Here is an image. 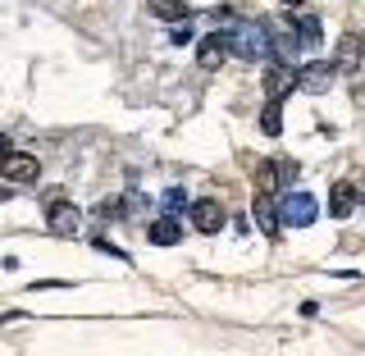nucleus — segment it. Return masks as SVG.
<instances>
[{
	"mask_svg": "<svg viewBox=\"0 0 365 356\" xmlns=\"http://www.w3.org/2000/svg\"><path fill=\"white\" fill-rule=\"evenodd\" d=\"M215 28H224L228 32V46H233V55L237 60H269L274 55V37H269V28L265 23H251V19H237V14H215Z\"/></svg>",
	"mask_w": 365,
	"mask_h": 356,
	"instance_id": "f257e3e1",
	"label": "nucleus"
},
{
	"mask_svg": "<svg viewBox=\"0 0 365 356\" xmlns=\"http://www.w3.org/2000/svg\"><path fill=\"white\" fill-rule=\"evenodd\" d=\"M279 215H283V224H292V228H306V224H315V215H319V201L311 197V192H302V188H288L283 192V201H279Z\"/></svg>",
	"mask_w": 365,
	"mask_h": 356,
	"instance_id": "f03ea898",
	"label": "nucleus"
},
{
	"mask_svg": "<svg viewBox=\"0 0 365 356\" xmlns=\"http://www.w3.org/2000/svg\"><path fill=\"white\" fill-rule=\"evenodd\" d=\"M46 224H51L55 238H73L78 228H83V210L68 201H51V210H46Z\"/></svg>",
	"mask_w": 365,
	"mask_h": 356,
	"instance_id": "7ed1b4c3",
	"label": "nucleus"
},
{
	"mask_svg": "<svg viewBox=\"0 0 365 356\" xmlns=\"http://www.w3.org/2000/svg\"><path fill=\"white\" fill-rule=\"evenodd\" d=\"M228 55H233V46H228V32H224V28H215L210 37L197 41V60H201V68H220Z\"/></svg>",
	"mask_w": 365,
	"mask_h": 356,
	"instance_id": "20e7f679",
	"label": "nucleus"
},
{
	"mask_svg": "<svg viewBox=\"0 0 365 356\" xmlns=\"http://www.w3.org/2000/svg\"><path fill=\"white\" fill-rule=\"evenodd\" d=\"M187 220H192V224H197V228H201V233H220V228H224V220H228V215H224V205H220V201H215V197H201V201H192V210H187Z\"/></svg>",
	"mask_w": 365,
	"mask_h": 356,
	"instance_id": "39448f33",
	"label": "nucleus"
},
{
	"mask_svg": "<svg viewBox=\"0 0 365 356\" xmlns=\"http://www.w3.org/2000/svg\"><path fill=\"white\" fill-rule=\"evenodd\" d=\"M251 215H256V224H260V233H265V238H279L283 215H279V205H274V192H256V205H251Z\"/></svg>",
	"mask_w": 365,
	"mask_h": 356,
	"instance_id": "423d86ee",
	"label": "nucleus"
},
{
	"mask_svg": "<svg viewBox=\"0 0 365 356\" xmlns=\"http://www.w3.org/2000/svg\"><path fill=\"white\" fill-rule=\"evenodd\" d=\"M37 174H41L37 156H23V151H9L5 156V178L9 183H37Z\"/></svg>",
	"mask_w": 365,
	"mask_h": 356,
	"instance_id": "0eeeda50",
	"label": "nucleus"
},
{
	"mask_svg": "<svg viewBox=\"0 0 365 356\" xmlns=\"http://www.w3.org/2000/svg\"><path fill=\"white\" fill-rule=\"evenodd\" d=\"M297 87L311 91V96H319V91L334 87V64H306L302 73H297Z\"/></svg>",
	"mask_w": 365,
	"mask_h": 356,
	"instance_id": "6e6552de",
	"label": "nucleus"
},
{
	"mask_svg": "<svg viewBox=\"0 0 365 356\" xmlns=\"http://www.w3.org/2000/svg\"><path fill=\"white\" fill-rule=\"evenodd\" d=\"M356 201H361V192L351 188V183H334V188H329V215H334V220H347V215L356 210Z\"/></svg>",
	"mask_w": 365,
	"mask_h": 356,
	"instance_id": "1a4fd4ad",
	"label": "nucleus"
},
{
	"mask_svg": "<svg viewBox=\"0 0 365 356\" xmlns=\"http://www.w3.org/2000/svg\"><path fill=\"white\" fill-rule=\"evenodd\" d=\"M146 238H151L155 247H178L182 243V224L174 220V215H165V220H155L151 228H146Z\"/></svg>",
	"mask_w": 365,
	"mask_h": 356,
	"instance_id": "9d476101",
	"label": "nucleus"
},
{
	"mask_svg": "<svg viewBox=\"0 0 365 356\" xmlns=\"http://www.w3.org/2000/svg\"><path fill=\"white\" fill-rule=\"evenodd\" d=\"M292 32H297V41H302V46H319V41H324V28H319L315 14H297L292 19Z\"/></svg>",
	"mask_w": 365,
	"mask_h": 356,
	"instance_id": "9b49d317",
	"label": "nucleus"
},
{
	"mask_svg": "<svg viewBox=\"0 0 365 356\" xmlns=\"http://www.w3.org/2000/svg\"><path fill=\"white\" fill-rule=\"evenodd\" d=\"M151 14H155V19H165V23H187V19H192V9L182 5V0H151Z\"/></svg>",
	"mask_w": 365,
	"mask_h": 356,
	"instance_id": "f8f14e48",
	"label": "nucleus"
},
{
	"mask_svg": "<svg viewBox=\"0 0 365 356\" xmlns=\"http://www.w3.org/2000/svg\"><path fill=\"white\" fill-rule=\"evenodd\" d=\"M288 87H297V78H288L283 68H269V73H265V91H269V101H279Z\"/></svg>",
	"mask_w": 365,
	"mask_h": 356,
	"instance_id": "ddd939ff",
	"label": "nucleus"
},
{
	"mask_svg": "<svg viewBox=\"0 0 365 356\" xmlns=\"http://www.w3.org/2000/svg\"><path fill=\"white\" fill-rule=\"evenodd\" d=\"M260 128H265V137H279L283 133V106L279 101H269L265 114H260Z\"/></svg>",
	"mask_w": 365,
	"mask_h": 356,
	"instance_id": "4468645a",
	"label": "nucleus"
},
{
	"mask_svg": "<svg viewBox=\"0 0 365 356\" xmlns=\"http://www.w3.org/2000/svg\"><path fill=\"white\" fill-rule=\"evenodd\" d=\"M165 210H169V215H178V210H192L187 192H182V188H169V192H165Z\"/></svg>",
	"mask_w": 365,
	"mask_h": 356,
	"instance_id": "2eb2a0df",
	"label": "nucleus"
},
{
	"mask_svg": "<svg viewBox=\"0 0 365 356\" xmlns=\"http://www.w3.org/2000/svg\"><path fill=\"white\" fill-rule=\"evenodd\" d=\"M169 41H174V46H187V41H197V37H192V28H187V23H178V28L169 32Z\"/></svg>",
	"mask_w": 365,
	"mask_h": 356,
	"instance_id": "dca6fc26",
	"label": "nucleus"
},
{
	"mask_svg": "<svg viewBox=\"0 0 365 356\" xmlns=\"http://www.w3.org/2000/svg\"><path fill=\"white\" fill-rule=\"evenodd\" d=\"M356 46H361V55H365V32H361V37H356Z\"/></svg>",
	"mask_w": 365,
	"mask_h": 356,
	"instance_id": "f3484780",
	"label": "nucleus"
},
{
	"mask_svg": "<svg viewBox=\"0 0 365 356\" xmlns=\"http://www.w3.org/2000/svg\"><path fill=\"white\" fill-rule=\"evenodd\" d=\"M283 5H302V0H283Z\"/></svg>",
	"mask_w": 365,
	"mask_h": 356,
	"instance_id": "a211bd4d",
	"label": "nucleus"
}]
</instances>
